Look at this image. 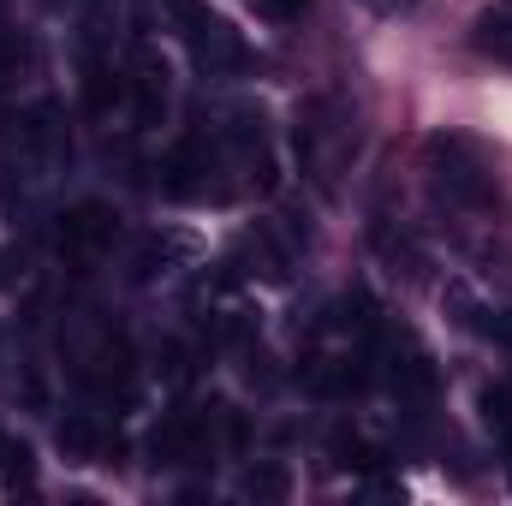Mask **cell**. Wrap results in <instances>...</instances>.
I'll return each instance as SVG.
<instances>
[{"label": "cell", "instance_id": "1", "mask_svg": "<svg viewBox=\"0 0 512 506\" xmlns=\"http://www.w3.org/2000/svg\"><path fill=\"white\" fill-rule=\"evenodd\" d=\"M429 161H435V185H441L447 203H459V209H489L495 203V179L483 173L471 137H453V131L429 137Z\"/></svg>", "mask_w": 512, "mask_h": 506}, {"label": "cell", "instance_id": "2", "mask_svg": "<svg viewBox=\"0 0 512 506\" xmlns=\"http://www.w3.org/2000/svg\"><path fill=\"white\" fill-rule=\"evenodd\" d=\"M120 215L108 203H78L60 215V256H96L102 245H114Z\"/></svg>", "mask_w": 512, "mask_h": 506}, {"label": "cell", "instance_id": "3", "mask_svg": "<svg viewBox=\"0 0 512 506\" xmlns=\"http://www.w3.org/2000/svg\"><path fill=\"white\" fill-rule=\"evenodd\" d=\"M185 36H191L197 60H203L209 72H245V66H251V54H245L239 30H233V24H221V18H209V12H203V18H197Z\"/></svg>", "mask_w": 512, "mask_h": 506}, {"label": "cell", "instance_id": "4", "mask_svg": "<svg viewBox=\"0 0 512 506\" xmlns=\"http://www.w3.org/2000/svg\"><path fill=\"white\" fill-rule=\"evenodd\" d=\"M131 90H137V120H143V126H161V114H167V60H161L155 48H137V78H131Z\"/></svg>", "mask_w": 512, "mask_h": 506}, {"label": "cell", "instance_id": "5", "mask_svg": "<svg viewBox=\"0 0 512 506\" xmlns=\"http://www.w3.org/2000/svg\"><path fill=\"white\" fill-rule=\"evenodd\" d=\"M191 256H197V239L191 233H155V239H143V251L131 256V280L143 286V280L167 274L173 262H191Z\"/></svg>", "mask_w": 512, "mask_h": 506}, {"label": "cell", "instance_id": "6", "mask_svg": "<svg viewBox=\"0 0 512 506\" xmlns=\"http://www.w3.org/2000/svg\"><path fill=\"white\" fill-rule=\"evenodd\" d=\"M203 173H215V143L209 137H185L173 149V161H167V191L173 197H191L203 185Z\"/></svg>", "mask_w": 512, "mask_h": 506}, {"label": "cell", "instance_id": "7", "mask_svg": "<svg viewBox=\"0 0 512 506\" xmlns=\"http://www.w3.org/2000/svg\"><path fill=\"white\" fill-rule=\"evenodd\" d=\"M120 102H126V78H120L102 54H84V108H90L96 120H108Z\"/></svg>", "mask_w": 512, "mask_h": 506}, {"label": "cell", "instance_id": "8", "mask_svg": "<svg viewBox=\"0 0 512 506\" xmlns=\"http://www.w3.org/2000/svg\"><path fill=\"white\" fill-rule=\"evenodd\" d=\"M245 495L262 501V506H280L292 495V471H286L280 459H256L251 471H245Z\"/></svg>", "mask_w": 512, "mask_h": 506}, {"label": "cell", "instance_id": "9", "mask_svg": "<svg viewBox=\"0 0 512 506\" xmlns=\"http://www.w3.org/2000/svg\"><path fill=\"white\" fill-rule=\"evenodd\" d=\"M477 48H489V54H512V0L483 6V18H477Z\"/></svg>", "mask_w": 512, "mask_h": 506}, {"label": "cell", "instance_id": "10", "mask_svg": "<svg viewBox=\"0 0 512 506\" xmlns=\"http://www.w3.org/2000/svg\"><path fill=\"white\" fill-rule=\"evenodd\" d=\"M245 251L262 262V280H286V274H292V268H286V251L274 245V233H268V227H251V233H245Z\"/></svg>", "mask_w": 512, "mask_h": 506}, {"label": "cell", "instance_id": "11", "mask_svg": "<svg viewBox=\"0 0 512 506\" xmlns=\"http://www.w3.org/2000/svg\"><path fill=\"white\" fill-rule=\"evenodd\" d=\"M393 387H399V393H411V399L435 393V364H429L423 352H411L405 364H393Z\"/></svg>", "mask_w": 512, "mask_h": 506}, {"label": "cell", "instance_id": "12", "mask_svg": "<svg viewBox=\"0 0 512 506\" xmlns=\"http://www.w3.org/2000/svg\"><path fill=\"white\" fill-rule=\"evenodd\" d=\"M483 417H489V429L507 441V453H512V393L507 387H489L483 393Z\"/></svg>", "mask_w": 512, "mask_h": 506}, {"label": "cell", "instance_id": "13", "mask_svg": "<svg viewBox=\"0 0 512 506\" xmlns=\"http://www.w3.org/2000/svg\"><path fill=\"white\" fill-rule=\"evenodd\" d=\"M60 453L90 459V453H96V429H90L84 417H66V423H60Z\"/></svg>", "mask_w": 512, "mask_h": 506}, {"label": "cell", "instance_id": "14", "mask_svg": "<svg viewBox=\"0 0 512 506\" xmlns=\"http://www.w3.org/2000/svg\"><path fill=\"white\" fill-rule=\"evenodd\" d=\"M0 477L18 489V483H30L36 477V453L24 447V441H6V459H0Z\"/></svg>", "mask_w": 512, "mask_h": 506}, {"label": "cell", "instance_id": "15", "mask_svg": "<svg viewBox=\"0 0 512 506\" xmlns=\"http://www.w3.org/2000/svg\"><path fill=\"white\" fill-rule=\"evenodd\" d=\"M256 12H262V18H280V24H292V18H304V6H310V0H251Z\"/></svg>", "mask_w": 512, "mask_h": 506}, {"label": "cell", "instance_id": "16", "mask_svg": "<svg viewBox=\"0 0 512 506\" xmlns=\"http://www.w3.org/2000/svg\"><path fill=\"white\" fill-rule=\"evenodd\" d=\"M161 370H167V381H185V352L179 346H161Z\"/></svg>", "mask_w": 512, "mask_h": 506}, {"label": "cell", "instance_id": "17", "mask_svg": "<svg viewBox=\"0 0 512 506\" xmlns=\"http://www.w3.org/2000/svg\"><path fill=\"white\" fill-rule=\"evenodd\" d=\"M364 6H370V12H382V18H399V12H411L417 0H364Z\"/></svg>", "mask_w": 512, "mask_h": 506}, {"label": "cell", "instance_id": "18", "mask_svg": "<svg viewBox=\"0 0 512 506\" xmlns=\"http://www.w3.org/2000/svg\"><path fill=\"white\" fill-rule=\"evenodd\" d=\"M0 459H6V435H0Z\"/></svg>", "mask_w": 512, "mask_h": 506}]
</instances>
